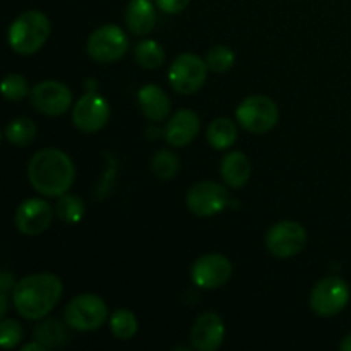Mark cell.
I'll return each instance as SVG.
<instances>
[{
	"label": "cell",
	"instance_id": "obj_32",
	"mask_svg": "<svg viewBox=\"0 0 351 351\" xmlns=\"http://www.w3.org/2000/svg\"><path fill=\"white\" fill-rule=\"evenodd\" d=\"M45 350H47V348H45V346L41 345V343H38V341L29 343V345L23 346V351H45Z\"/></svg>",
	"mask_w": 351,
	"mask_h": 351
},
{
	"label": "cell",
	"instance_id": "obj_19",
	"mask_svg": "<svg viewBox=\"0 0 351 351\" xmlns=\"http://www.w3.org/2000/svg\"><path fill=\"white\" fill-rule=\"evenodd\" d=\"M250 170L252 168H250L249 158L240 151L226 154L221 161V167H219L223 180L232 189H242L249 182Z\"/></svg>",
	"mask_w": 351,
	"mask_h": 351
},
{
	"label": "cell",
	"instance_id": "obj_16",
	"mask_svg": "<svg viewBox=\"0 0 351 351\" xmlns=\"http://www.w3.org/2000/svg\"><path fill=\"white\" fill-rule=\"evenodd\" d=\"M201 129L199 115L192 110H180L165 125V139L175 147H184L195 139Z\"/></svg>",
	"mask_w": 351,
	"mask_h": 351
},
{
	"label": "cell",
	"instance_id": "obj_2",
	"mask_svg": "<svg viewBox=\"0 0 351 351\" xmlns=\"http://www.w3.org/2000/svg\"><path fill=\"white\" fill-rule=\"evenodd\" d=\"M62 290V281L55 274H31L12 288L14 307L24 319L36 321L53 311L60 300Z\"/></svg>",
	"mask_w": 351,
	"mask_h": 351
},
{
	"label": "cell",
	"instance_id": "obj_17",
	"mask_svg": "<svg viewBox=\"0 0 351 351\" xmlns=\"http://www.w3.org/2000/svg\"><path fill=\"white\" fill-rule=\"evenodd\" d=\"M137 103H139L141 112L153 122H161L167 119L171 108L167 93L156 84H147L141 88L137 93Z\"/></svg>",
	"mask_w": 351,
	"mask_h": 351
},
{
	"label": "cell",
	"instance_id": "obj_4",
	"mask_svg": "<svg viewBox=\"0 0 351 351\" xmlns=\"http://www.w3.org/2000/svg\"><path fill=\"white\" fill-rule=\"evenodd\" d=\"M106 319L108 308L98 295H77L65 307V324L75 331H95L105 324Z\"/></svg>",
	"mask_w": 351,
	"mask_h": 351
},
{
	"label": "cell",
	"instance_id": "obj_8",
	"mask_svg": "<svg viewBox=\"0 0 351 351\" xmlns=\"http://www.w3.org/2000/svg\"><path fill=\"white\" fill-rule=\"evenodd\" d=\"M350 302V288L341 278H324L314 287L311 293L312 311L322 317L339 314Z\"/></svg>",
	"mask_w": 351,
	"mask_h": 351
},
{
	"label": "cell",
	"instance_id": "obj_20",
	"mask_svg": "<svg viewBox=\"0 0 351 351\" xmlns=\"http://www.w3.org/2000/svg\"><path fill=\"white\" fill-rule=\"evenodd\" d=\"M34 341L41 343L45 348H60L69 341L65 326L57 319H47L34 328Z\"/></svg>",
	"mask_w": 351,
	"mask_h": 351
},
{
	"label": "cell",
	"instance_id": "obj_11",
	"mask_svg": "<svg viewBox=\"0 0 351 351\" xmlns=\"http://www.w3.org/2000/svg\"><path fill=\"white\" fill-rule=\"evenodd\" d=\"M228 204V191L216 182H199L187 192L189 209L202 218L218 215Z\"/></svg>",
	"mask_w": 351,
	"mask_h": 351
},
{
	"label": "cell",
	"instance_id": "obj_12",
	"mask_svg": "<svg viewBox=\"0 0 351 351\" xmlns=\"http://www.w3.org/2000/svg\"><path fill=\"white\" fill-rule=\"evenodd\" d=\"M232 273L233 266L228 257L221 256V254H206L195 261L191 276L199 288L216 290V288L228 283Z\"/></svg>",
	"mask_w": 351,
	"mask_h": 351
},
{
	"label": "cell",
	"instance_id": "obj_24",
	"mask_svg": "<svg viewBox=\"0 0 351 351\" xmlns=\"http://www.w3.org/2000/svg\"><path fill=\"white\" fill-rule=\"evenodd\" d=\"M134 57H136L137 64L144 69H158L163 65L165 62V50L161 48L160 43L153 40H144L137 43L136 50H134Z\"/></svg>",
	"mask_w": 351,
	"mask_h": 351
},
{
	"label": "cell",
	"instance_id": "obj_14",
	"mask_svg": "<svg viewBox=\"0 0 351 351\" xmlns=\"http://www.w3.org/2000/svg\"><path fill=\"white\" fill-rule=\"evenodd\" d=\"M53 219V209L47 201L41 199H27L17 208L16 211V226L24 235H40L47 232Z\"/></svg>",
	"mask_w": 351,
	"mask_h": 351
},
{
	"label": "cell",
	"instance_id": "obj_5",
	"mask_svg": "<svg viewBox=\"0 0 351 351\" xmlns=\"http://www.w3.org/2000/svg\"><path fill=\"white\" fill-rule=\"evenodd\" d=\"M280 110L267 96H249L237 108V120L252 134H266L278 123Z\"/></svg>",
	"mask_w": 351,
	"mask_h": 351
},
{
	"label": "cell",
	"instance_id": "obj_21",
	"mask_svg": "<svg viewBox=\"0 0 351 351\" xmlns=\"http://www.w3.org/2000/svg\"><path fill=\"white\" fill-rule=\"evenodd\" d=\"M208 141L215 149H228L237 141V127L230 119H216L208 127Z\"/></svg>",
	"mask_w": 351,
	"mask_h": 351
},
{
	"label": "cell",
	"instance_id": "obj_10",
	"mask_svg": "<svg viewBox=\"0 0 351 351\" xmlns=\"http://www.w3.org/2000/svg\"><path fill=\"white\" fill-rule=\"evenodd\" d=\"M110 119V106L98 93H86L74 105L72 122L81 132L95 134L106 125Z\"/></svg>",
	"mask_w": 351,
	"mask_h": 351
},
{
	"label": "cell",
	"instance_id": "obj_29",
	"mask_svg": "<svg viewBox=\"0 0 351 351\" xmlns=\"http://www.w3.org/2000/svg\"><path fill=\"white\" fill-rule=\"evenodd\" d=\"M23 339V328L14 319H3L0 324V343L5 350L16 348Z\"/></svg>",
	"mask_w": 351,
	"mask_h": 351
},
{
	"label": "cell",
	"instance_id": "obj_15",
	"mask_svg": "<svg viewBox=\"0 0 351 351\" xmlns=\"http://www.w3.org/2000/svg\"><path fill=\"white\" fill-rule=\"evenodd\" d=\"M223 339H225V324L218 314L204 312L195 319L191 329V341L194 348L215 351L221 346Z\"/></svg>",
	"mask_w": 351,
	"mask_h": 351
},
{
	"label": "cell",
	"instance_id": "obj_25",
	"mask_svg": "<svg viewBox=\"0 0 351 351\" xmlns=\"http://www.w3.org/2000/svg\"><path fill=\"white\" fill-rule=\"evenodd\" d=\"M55 213L65 223H77L84 216V202L81 197L71 194H64L55 206Z\"/></svg>",
	"mask_w": 351,
	"mask_h": 351
},
{
	"label": "cell",
	"instance_id": "obj_28",
	"mask_svg": "<svg viewBox=\"0 0 351 351\" xmlns=\"http://www.w3.org/2000/svg\"><path fill=\"white\" fill-rule=\"evenodd\" d=\"M2 95L9 101H21L23 98H26L27 95H31L26 77L21 74L7 75L2 82Z\"/></svg>",
	"mask_w": 351,
	"mask_h": 351
},
{
	"label": "cell",
	"instance_id": "obj_31",
	"mask_svg": "<svg viewBox=\"0 0 351 351\" xmlns=\"http://www.w3.org/2000/svg\"><path fill=\"white\" fill-rule=\"evenodd\" d=\"M14 276L9 273V271H3L0 274V293H9V288H14Z\"/></svg>",
	"mask_w": 351,
	"mask_h": 351
},
{
	"label": "cell",
	"instance_id": "obj_30",
	"mask_svg": "<svg viewBox=\"0 0 351 351\" xmlns=\"http://www.w3.org/2000/svg\"><path fill=\"white\" fill-rule=\"evenodd\" d=\"M154 2L165 14H180L182 10L187 9L191 0H154Z\"/></svg>",
	"mask_w": 351,
	"mask_h": 351
},
{
	"label": "cell",
	"instance_id": "obj_27",
	"mask_svg": "<svg viewBox=\"0 0 351 351\" xmlns=\"http://www.w3.org/2000/svg\"><path fill=\"white\" fill-rule=\"evenodd\" d=\"M233 64H235V53L223 45L211 48L206 55V65L213 72H226L233 67Z\"/></svg>",
	"mask_w": 351,
	"mask_h": 351
},
{
	"label": "cell",
	"instance_id": "obj_33",
	"mask_svg": "<svg viewBox=\"0 0 351 351\" xmlns=\"http://www.w3.org/2000/svg\"><path fill=\"white\" fill-rule=\"evenodd\" d=\"M339 348H341L343 351H351V332L346 336L345 339H343L341 345H339Z\"/></svg>",
	"mask_w": 351,
	"mask_h": 351
},
{
	"label": "cell",
	"instance_id": "obj_26",
	"mask_svg": "<svg viewBox=\"0 0 351 351\" xmlns=\"http://www.w3.org/2000/svg\"><path fill=\"white\" fill-rule=\"evenodd\" d=\"M151 168H153V173L158 178L168 180V178H173L178 173L180 161H178V158L171 151L161 149L154 154L153 161H151Z\"/></svg>",
	"mask_w": 351,
	"mask_h": 351
},
{
	"label": "cell",
	"instance_id": "obj_22",
	"mask_svg": "<svg viewBox=\"0 0 351 351\" xmlns=\"http://www.w3.org/2000/svg\"><path fill=\"white\" fill-rule=\"evenodd\" d=\"M34 137H36V125L26 117H17L5 127V139L14 146H27L33 143Z\"/></svg>",
	"mask_w": 351,
	"mask_h": 351
},
{
	"label": "cell",
	"instance_id": "obj_13",
	"mask_svg": "<svg viewBox=\"0 0 351 351\" xmlns=\"http://www.w3.org/2000/svg\"><path fill=\"white\" fill-rule=\"evenodd\" d=\"M31 105L48 117L64 115L72 103L71 89L58 81H43L31 89Z\"/></svg>",
	"mask_w": 351,
	"mask_h": 351
},
{
	"label": "cell",
	"instance_id": "obj_18",
	"mask_svg": "<svg viewBox=\"0 0 351 351\" xmlns=\"http://www.w3.org/2000/svg\"><path fill=\"white\" fill-rule=\"evenodd\" d=\"M156 12L151 0H130L125 9V24L134 34L144 36L153 31Z\"/></svg>",
	"mask_w": 351,
	"mask_h": 351
},
{
	"label": "cell",
	"instance_id": "obj_1",
	"mask_svg": "<svg viewBox=\"0 0 351 351\" xmlns=\"http://www.w3.org/2000/svg\"><path fill=\"white\" fill-rule=\"evenodd\" d=\"M27 178L34 191L47 197L67 194L75 178V168L71 158L60 149L45 147L38 151L27 165Z\"/></svg>",
	"mask_w": 351,
	"mask_h": 351
},
{
	"label": "cell",
	"instance_id": "obj_23",
	"mask_svg": "<svg viewBox=\"0 0 351 351\" xmlns=\"http://www.w3.org/2000/svg\"><path fill=\"white\" fill-rule=\"evenodd\" d=\"M110 329H112L113 336L117 339L127 341V339L136 336L137 329H139V322H137L134 312L127 311V308H119L110 317Z\"/></svg>",
	"mask_w": 351,
	"mask_h": 351
},
{
	"label": "cell",
	"instance_id": "obj_6",
	"mask_svg": "<svg viewBox=\"0 0 351 351\" xmlns=\"http://www.w3.org/2000/svg\"><path fill=\"white\" fill-rule=\"evenodd\" d=\"M208 77L206 60L194 53H182L171 64L168 71V81L171 88L180 95H194L204 86Z\"/></svg>",
	"mask_w": 351,
	"mask_h": 351
},
{
	"label": "cell",
	"instance_id": "obj_3",
	"mask_svg": "<svg viewBox=\"0 0 351 351\" xmlns=\"http://www.w3.org/2000/svg\"><path fill=\"white\" fill-rule=\"evenodd\" d=\"M50 21L40 10L21 14L9 27V45L16 53L33 55L43 48L50 36Z\"/></svg>",
	"mask_w": 351,
	"mask_h": 351
},
{
	"label": "cell",
	"instance_id": "obj_9",
	"mask_svg": "<svg viewBox=\"0 0 351 351\" xmlns=\"http://www.w3.org/2000/svg\"><path fill=\"white\" fill-rule=\"evenodd\" d=\"M305 243H307V233L297 221L276 223L271 226L266 235L267 250L280 259H288L300 254Z\"/></svg>",
	"mask_w": 351,
	"mask_h": 351
},
{
	"label": "cell",
	"instance_id": "obj_7",
	"mask_svg": "<svg viewBox=\"0 0 351 351\" xmlns=\"http://www.w3.org/2000/svg\"><path fill=\"white\" fill-rule=\"evenodd\" d=\"M129 41L125 33L115 24H106L93 31L88 40V53L99 64L117 62L127 53Z\"/></svg>",
	"mask_w": 351,
	"mask_h": 351
}]
</instances>
